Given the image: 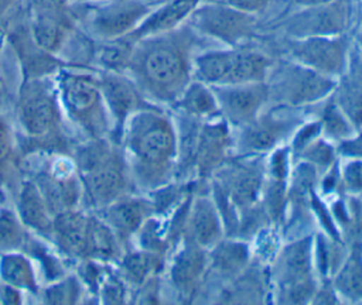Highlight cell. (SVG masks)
Listing matches in <instances>:
<instances>
[{
	"instance_id": "6da1fadb",
	"label": "cell",
	"mask_w": 362,
	"mask_h": 305,
	"mask_svg": "<svg viewBox=\"0 0 362 305\" xmlns=\"http://www.w3.org/2000/svg\"><path fill=\"white\" fill-rule=\"evenodd\" d=\"M204 40L184 23L168 32L133 42L127 65L132 80L143 95L173 106L194 79V56Z\"/></svg>"
},
{
	"instance_id": "7a4b0ae2",
	"label": "cell",
	"mask_w": 362,
	"mask_h": 305,
	"mask_svg": "<svg viewBox=\"0 0 362 305\" xmlns=\"http://www.w3.org/2000/svg\"><path fill=\"white\" fill-rule=\"evenodd\" d=\"M119 140L134 188L150 193L175 181L178 131L167 112L154 104L139 109L124 121Z\"/></svg>"
},
{
	"instance_id": "3957f363",
	"label": "cell",
	"mask_w": 362,
	"mask_h": 305,
	"mask_svg": "<svg viewBox=\"0 0 362 305\" xmlns=\"http://www.w3.org/2000/svg\"><path fill=\"white\" fill-rule=\"evenodd\" d=\"M78 169L85 199L98 209L132 193L134 188L123 151L103 138L78 152Z\"/></svg>"
},
{
	"instance_id": "277c9868",
	"label": "cell",
	"mask_w": 362,
	"mask_h": 305,
	"mask_svg": "<svg viewBox=\"0 0 362 305\" xmlns=\"http://www.w3.org/2000/svg\"><path fill=\"white\" fill-rule=\"evenodd\" d=\"M277 304H311L318 287L314 264V234L288 239L277 250L269 268Z\"/></svg>"
},
{
	"instance_id": "5b68a950",
	"label": "cell",
	"mask_w": 362,
	"mask_h": 305,
	"mask_svg": "<svg viewBox=\"0 0 362 305\" xmlns=\"http://www.w3.org/2000/svg\"><path fill=\"white\" fill-rule=\"evenodd\" d=\"M274 61L260 49L240 47L208 48L194 56V79L208 86L264 82Z\"/></svg>"
},
{
	"instance_id": "8992f818",
	"label": "cell",
	"mask_w": 362,
	"mask_h": 305,
	"mask_svg": "<svg viewBox=\"0 0 362 305\" xmlns=\"http://www.w3.org/2000/svg\"><path fill=\"white\" fill-rule=\"evenodd\" d=\"M337 80L293 59L273 64L266 79L269 104L296 109L318 104L334 93Z\"/></svg>"
},
{
	"instance_id": "52a82bcc",
	"label": "cell",
	"mask_w": 362,
	"mask_h": 305,
	"mask_svg": "<svg viewBox=\"0 0 362 305\" xmlns=\"http://www.w3.org/2000/svg\"><path fill=\"white\" fill-rule=\"evenodd\" d=\"M305 119L304 109L267 104L255 120L233 128V155H267L287 144Z\"/></svg>"
},
{
	"instance_id": "ba28073f",
	"label": "cell",
	"mask_w": 362,
	"mask_h": 305,
	"mask_svg": "<svg viewBox=\"0 0 362 305\" xmlns=\"http://www.w3.org/2000/svg\"><path fill=\"white\" fill-rule=\"evenodd\" d=\"M187 23L205 40L240 47L256 37L257 17L215 0H202Z\"/></svg>"
},
{
	"instance_id": "9c48e42d",
	"label": "cell",
	"mask_w": 362,
	"mask_h": 305,
	"mask_svg": "<svg viewBox=\"0 0 362 305\" xmlns=\"http://www.w3.org/2000/svg\"><path fill=\"white\" fill-rule=\"evenodd\" d=\"M209 182L242 215L260 202L266 182V155H232Z\"/></svg>"
},
{
	"instance_id": "30bf717a",
	"label": "cell",
	"mask_w": 362,
	"mask_h": 305,
	"mask_svg": "<svg viewBox=\"0 0 362 305\" xmlns=\"http://www.w3.org/2000/svg\"><path fill=\"white\" fill-rule=\"evenodd\" d=\"M61 95L68 114L93 138L109 133L107 109L99 82L88 75L65 73L61 79Z\"/></svg>"
},
{
	"instance_id": "8fae6325",
	"label": "cell",
	"mask_w": 362,
	"mask_h": 305,
	"mask_svg": "<svg viewBox=\"0 0 362 305\" xmlns=\"http://www.w3.org/2000/svg\"><path fill=\"white\" fill-rule=\"evenodd\" d=\"M352 17L351 0H335L327 4L300 7L283 17L279 27L286 38L341 35L349 28Z\"/></svg>"
},
{
	"instance_id": "7c38bea8",
	"label": "cell",
	"mask_w": 362,
	"mask_h": 305,
	"mask_svg": "<svg viewBox=\"0 0 362 305\" xmlns=\"http://www.w3.org/2000/svg\"><path fill=\"white\" fill-rule=\"evenodd\" d=\"M351 47L345 34L286 38V52L290 59L334 79L345 72Z\"/></svg>"
},
{
	"instance_id": "4fadbf2b",
	"label": "cell",
	"mask_w": 362,
	"mask_h": 305,
	"mask_svg": "<svg viewBox=\"0 0 362 305\" xmlns=\"http://www.w3.org/2000/svg\"><path fill=\"white\" fill-rule=\"evenodd\" d=\"M211 88L216 97L221 117L232 128L250 123L269 104L266 80Z\"/></svg>"
},
{
	"instance_id": "5bb4252c",
	"label": "cell",
	"mask_w": 362,
	"mask_h": 305,
	"mask_svg": "<svg viewBox=\"0 0 362 305\" xmlns=\"http://www.w3.org/2000/svg\"><path fill=\"white\" fill-rule=\"evenodd\" d=\"M208 275V250L182 239L175 247L168 265V281L178 298L191 301Z\"/></svg>"
},
{
	"instance_id": "9a60e30c",
	"label": "cell",
	"mask_w": 362,
	"mask_h": 305,
	"mask_svg": "<svg viewBox=\"0 0 362 305\" xmlns=\"http://www.w3.org/2000/svg\"><path fill=\"white\" fill-rule=\"evenodd\" d=\"M225 236L223 222L211 195V188L208 186L205 189H198L197 182H194V191L188 202L182 239H187L199 247L209 250Z\"/></svg>"
},
{
	"instance_id": "2e32d148",
	"label": "cell",
	"mask_w": 362,
	"mask_h": 305,
	"mask_svg": "<svg viewBox=\"0 0 362 305\" xmlns=\"http://www.w3.org/2000/svg\"><path fill=\"white\" fill-rule=\"evenodd\" d=\"M18 117L23 130L33 138H45L57 131V102L47 85L40 80H33L23 88Z\"/></svg>"
},
{
	"instance_id": "e0dca14e",
	"label": "cell",
	"mask_w": 362,
	"mask_h": 305,
	"mask_svg": "<svg viewBox=\"0 0 362 305\" xmlns=\"http://www.w3.org/2000/svg\"><path fill=\"white\" fill-rule=\"evenodd\" d=\"M100 92L109 110L113 123L115 131L120 138V133L124 121L139 109L150 104L143 99V93L136 86V83L122 75L110 73L106 75L100 82Z\"/></svg>"
},
{
	"instance_id": "ac0fdd59",
	"label": "cell",
	"mask_w": 362,
	"mask_h": 305,
	"mask_svg": "<svg viewBox=\"0 0 362 305\" xmlns=\"http://www.w3.org/2000/svg\"><path fill=\"white\" fill-rule=\"evenodd\" d=\"M144 0H120L102 8L92 25L103 38H120L129 35L151 11Z\"/></svg>"
},
{
	"instance_id": "d6986e66",
	"label": "cell",
	"mask_w": 362,
	"mask_h": 305,
	"mask_svg": "<svg viewBox=\"0 0 362 305\" xmlns=\"http://www.w3.org/2000/svg\"><path fill=\"white\" fill-rule=\"evenodd\" d=\"M103 222L109 225L122 241L136 236L144 222L154 215L150 198L134 196L132 193L119 198L103 208Z\"/></svg>"
},
{
	"instance_id": "ffe728a7",
	"label": "cell",
	"mask_w": 362,
	"mask_h": 305,
	"mask_svg": "<svg viewBox=\"0 0 362 305\" xmlns=\"http://www.w3.org/2000/svg\"><path fill=\"white\" fill-rule=\"evenodd\" d=\"M332 99L354 127L362 130V45L351 47L348 65L337 80Z\"/></svg>"
},
{
	"instance_id": "44dd1931",
	"label": "cell",
	"mask_w": 362,
	"mask_h": 305,
	"mask_svg": "<svg viewBox=\"0 0 362 305\" xmlns=\"http://www.w3.org/2000/svg\"><path fill=\"white\" fill-rule=\"evenodd\" d=\"M252 244L247 240L225 236L208 250V274L226 284L242 274L252 264Z\"/></svg>"
},
{
	"instance_id": "7402d4cb",
	"label": "cell",
	"mask_w": 362,
	"mask_h": 305,
	"mask_svg": "<svg viewBox=\"0 0 362 305\" xmlns=\"http://www.w3.org/2000/svg\"><path fill=\"white\" fill-rule=\"evenodd\" d=\"M202 0H168L157 8H153L150 14L124 38L136 42L141 38L168 32L187 23L191 13Z\"/></svg>"
},
{
	"instance_id": "603a6c76",
	"label": "cell",
	"mask_w": 362,
	"mask_h": 305,
	"mask_svg": "<svg viewBox=\"0 0 362 305\" xmlns=\"http://www.w3.org/2000/svg\"><path fill=\"white\" fill-rule=\"evenodd\" d=\"M90 220L72 209L54 216L52 233L57 244L69 256H88Z\"/></svg>"
},
{
	"instance_id": "cb8c5ba5",
	"label": "cell",
	"mask_w": 362,
	"mask_h": 305,
	"mask_svg": "<svg viewBox=\"0 0 362 305\" xmlns=\"http://www.w3.org/2000/svg\"><path fill=\"white\" fill-rule=\"evenodd\" d=\"M362 241L349 244L348 254L329 278L341 301L362 304Z\"/></svg>"
},
{
	"instance_id": "d4e9b609",
	"label": "cell",
	"mask_w": 362,
	"mask_h": 305,
	"mask_svg": "<svg viewBox=\"0 0 362 305\" xmlns=\"http://www.w3.org/2000/svg\"><path fill=\"white\" fill-rule=\"evenodd\" d=\"M35 185L38 186L52 216L69 210L79 198V186L72 175L44 172L38 175Z\"/></svg>"
},
{
	"instance_id": "484cf974",
	"label": "cell",
	"mask_w": 362,
	"mask_h": 305,
	"mask_svg": "<svg viewBox=\"0 0 362 305\" xmlns=\"http://www.w3.org/2000/svg\"><path fill=\"white\" fill-rule=\"evenodd\" d=\"M173 107L182 114L206 120L219 114V107L214 90L211 86L192 79L184 89L181 96L173 104Z\"/></svg>"
},
{
	"instance_id": "4316f807",
	"label": "cell",
	"mask_w": 362,
	"mask_h": 305,
	"mask_svg": "<svg viewBox=\"0 0 362 305\" xmlns=\"http://www.w3.org/2000/svg\"><path fill=\"white\" fill-rule=\"evenodd\" d=\"M18 212L21 222L38 232H52L51 215L35 182H25L18 198Z\"/></svg>"
},
{
	"instance_id": "83f0119b",
	"label": "cell",
	"mask_w": 362,
	"mask_h": 305,
	"mask_svg": "<svg viewBox=\"0 0 362 305\" xmlns=\"http://www.w3.org/2000/svg\"><path fill=\"white\" fill-rule=\"evenodd\" d=\"M165 256L148 250L137 249L127 251L122 257V271L127 282L141 287L150 278L157 277L164 270Z\"/></svg>"
},
{
	"instance_id": "f1b7e54d",
	"label": "cell",
	"mask_w": 362,
	"mask_h": 305,
	"mask_svg": "<svg viewBox=\"0 0 362 305\" xmlns=\"http://www.w3.org/2000/svg\"><path fill=\"white\" fill-rule=\"evenodd\" d=\"M322 107L317 116L321 127V136L334 144L352 137L358 130L354 127L346 114L332 99V95L322 102Z\"/></svg>"
},
{
	"instance_id": "f546056e",
	"label": "cell",
	"mask_w": 362,
	"mask_h": 305,
	"mask_svg": "<svg viewBox=\"0 0 362 305\" xmlns=\"http://www.w3.org/2000/svg\"><path fill=\"white\" fill-rule=\"evenodd\" d=\"M1 280L13 288L35 291V277L30 261L17 253H7L0 261Z\"/></svg>"
},
{
	"instance_id": "4dcf8cb0",
	"label": "cell",
	"mask_w": 362,
	"mask_h": 305,
	"mask_svg": "<svg viewBox=\"0 0 362 305\" xmlns=\"http://www.w3.org/2000/svg\"><path fill=\"white\" fill-rule=\"evenodd\" d=\"M116 233L103 220H90L88 256L100 260H116L120 257V243Z\"/></svg>"
},
{
	"instance_id": "1f68e13d",
	"label": "cell",
	"mask_w": 362,
	"mask_h": 305,
	"mask_svg": "<svg viewBox=\"0 0 362 305\" xmlns=\"http://www.w3.org/2000/svg\"><path fill=\"white\" fill-rule=\"evenodd\" d=\"M339 160L337 154V147L334 143L320 136L313 140L308 145H305L300 152L293 157V162L301 161L310 164L318 175L325 172L329 167H332Z\"/></svg>"
},
{
	"instance_id": "d6a6232c",
	"label": "cell",
	"mask_w": 362,
	"mask_h": 305,
	"mask_svg": "<svg viewBox=\"0 0 362 305\" xmlns=\"http://www.w3.org/2000/svg\"><path fill=\"white\" fill-rule=\"evenodd\" d=\"M338 168L342 193L362 198V158H341Z\"/></svg>"
},
{
	"instance_id": "836d02e7",
	"label": "cell",
	"mask_w": 362,
	"mask_h": 305,
	"mask_svg": "<svg viewBox=\"0 0 362 305\" xmlns=\"http://www.w3.org/2000/svg\"><path fill=\"white\" fill-rule=\"evenodd\" d=\"M24 244V232L16 216L7 210L0 213V251L13 253Z\"/></svg>"
},
{
	"instance_id": "e575fe53",
	"label": "cell",
	"mask_w": 362,
	"mask_h": 305,
	"mask_svg": "<svg viewBox=\"0 0 362 305\" xmlns=\"http://www.w3.org/2000/svg\"><path fill=\"white\" fill-rule=\"evenodd\" d=\"M76 294H78V287L75 285V282L72 280L65 281L48 291L47 302H51V304H68L69 302L71 304V302H75Z\"/></svg>"
},
{
	"instance_id": "d590c367",
	"label": "cell",
	"mask_w": 362,
	"mask_h": 305,
	"mask_svg": "<svg viewBox=\"0 0 362 305\" xmlns=\"http://www.w3.org/2000/svg\"><path fill=\"white\" fill-rule=\"evenodd\" d=\"M339 158H362V130L335 144Z\"/></svg>"
},
{
	"instance_id": "8d00e7d4",
	"label": "cell",
	"mask_w": 362,
	"mask_h": 305,
	"mask_svg": "<svg viewBox=\"0 0 362 305\" xmlns=\"http://www.w3.org/2000/svg\"><path fill=\"white\" fill-rule=\"evenodd\" d=\"M124 288L119 280L110 277L102 285V299L107 304H122L124 302Z\"/></svg>"
},
{
	"instance_id": "74e56055",
	"label": "cell",
	"mask_w": 362,
	"mask_h": 305,
	"mask_svg": "<svg viewBox=\"0 0 362 305\" xmlns=\"http://www.w3.org/2000/svg\"><path fill=\"white\" fill-rule=\"evenodd\" d=\"M215 1L225 3L233 8H238L240 11H245L253 16L263 13L272 3V0H215Z\"/></svg>"
},
{
	"instance_id": "f35d334b",
	"label": "cell",
	"mask_w": 362,
	"mask_h": 305,
	"mask_svg": "<svg viewBox=\"0 0 362 305\" xmlns=\"http://www.w3.org/2000/svg\"><path fill=\"white\" fill-rule=\"evenodd\" d=\"M10 150H11L10 133L7 126L0 120V165L8 158Z\"/></svg>"
},
{
	"instance_id": "ab89813d",
	"label": "cell",
	"mask_w": 362,
	"mask_h": 305,
	"mask_svg": "<svg viewBox=\"0 0 362 305\" xmlns=\"http://www.w3.org/2000/svg\"><path fill=\"white\" fill-rule=\"evenodd\" d=\"M291 1L298 7H310V6H320V4L332 3L335 0H291Z\"/></svg>"
},
{
	"instance_id": "60d3db41",
	"label": "cell",
	"mask_w": 362,
	"mask_h": 305,
	"mask_svg": "<svg viewBox=\"0 0 362 305\" xmlns=\"http://www.w3.org/2000/svg\"><path fill=\"white\" fill-rule=\"evenodd\" d=\"M361 35H362V17H361Z\"/></svg>"
},
{
	"instance_id": "b9f144b4",
	"label": "cell",
	"mask_w": 362,
	"mask_h": 305,
	"mask_svg": "<svg viewBox=\"0 0 362 305\" xmlns=\"http://www.w3.org/2000/svg\"><path fill=\"white\" fill-rule=\"evenodd\" d=\"M4 1H6V0H0V4H3V3H4Z\"/></svg>"
},
{
	"instance_id": "7bdbcfd3",
	"label": "cell",
	"mask_w": 362,
	"mask_h": 305,
	"mask_svg": "<svg viewBox=\"0 0 362 305\" xmlns=\"http://www.w3.org/2000/svg\"><path fill=\"white\" fill-rule=\"evenodd\" d=\"M361 247H362V243H361Z\"/></svg>"
}]
</instances>
